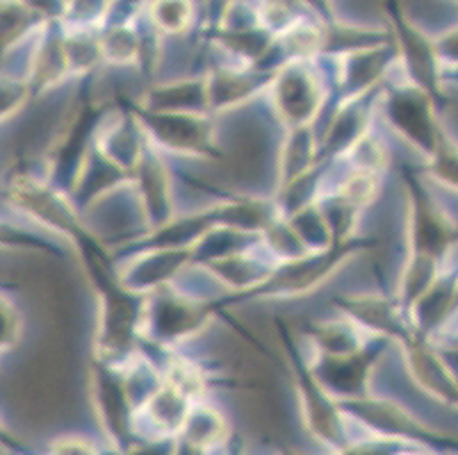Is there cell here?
<instances>
[{"instance_id":"6da1fadb","label":"cell","mask_w":458,"mask_h":455,"mask_svg":"<svg viewBox=\"0 0 458 455\" xmlns=\"http://www.w3.org/2000/svg\"><path fill=\"white\" fill-rule=\"evenodd\" d=\"M219 310H222L219 300L191 299L174 290L169 282L147 294V315H144L141 335H147L157 344H176L187 337H197Z\"/></svg>"},{"instance_id":"7a4b0ae2","label":"cell","mask_w":458,"mask_h":455,"mask_svg":"<svg viewBox=\"0 0 458 455\" xmlns=\"http://www.w3.org/2000/svg\"><path fill=\"white\" fill-rule=\"evenodd\" d=\"M287 350H290V362H293L294 381L299 387V399H301V412L306 428L312 433V437L328 446L331 451H347L352 444L347 431V412L343 410L340 400L319 383V378L312 371L310 362L303 360L294 350L290 333H281Z\"/></svg>"},{"instance_id":"3957f363","label":"cell","mask_w":458,"mask_h":455,"mask_svg":"<svg viewBox=\"0 0 458 455\" xmlns=\"http://www.w3.org/2000/svg\"><path fill=\"white\" fill-rule=\"evenodd\" d=\"M141 128L165 153L199 160H216L219 148L215 141V125L208 112H153L135 107Z\"/></svg>"},{"instance_id":"277c9868","label":"cell","mask_w":458,"mask_h":455,"mask_svg":"<svg viewBox=\"0 0 458 455\" xmlns=\"http://www.w3.org/2000/svg\"><path fill=\"white\" fill-rule=\"evenodd\" d=\"M378 110L383 112L386 123L397 132L402 139L418 148L420 153L431 160L440 148L443 132L436 121L431 98L424 87L413 80H403L402 85H393L386 94H381Z\"/></svg>"},{"instance_id":"5b68a950","label":"cell","mask_w":458,"mask_h":455,"mask_svg":"<svg viewBox=\"0 0 458 455\" xmlns=\"http://www.w3.org/2000/svg\"><path fill=\"white\" fill-rule=\"evenodd\" d=\"M267 91H272L276 114L287 128L312 125L327 103L322 75L312 60H290L283 64L274 73Z\"/></svg>"},{"instance_id":"8992f818","label":"cell","mask_w":458,"mask_h":455,"mask_svg":"<svg viewBox=\"0 0 458 455\" xmlns=\"http://www.w3.org/2000/svg\"><path fill=\"white\" fill-rule=\"evenodd\" d=\"M94 403L103 431L114 446H135V408L128 396L123 367L98 360L94 369Z\"/></svg>"},{"instance_id":"52a82bcc","label":"cell","mask_w":458,"mask_h":455,"mask_svg":"<svg viewBox=\"0 0 458 455\" xmlns=\"http://www.w3.org/2000/svg\"><path fill=\"white\" fill-rule=\"evenodd\" d=\"M403 181L408 182V253H424L445 260L454 244L452 225L413 175H403Z\"/></svg>"},{"instance_id":"ba28073f","label":"cell","mask_w":458,"mask_h":455,"mask_svg":"<svg viewBox=\"0 0 458 455\" xmlns=\"http://www.w3.org/2000/svg\"><path fill=\"white\" fill-rule=\"evenodd\" d=\"M335 306L374 337L394 340L399 344L415 337L413 321L402 308L397 296L388 299L378 294H347L335 299Z\"/></svg>"},{"instance_id":"9c48e42d","label":"cell","mask_w":458,"mask_h":455,"mask_svg":"<svg viewBox=\"0 0 458 455\" xmlns=\"http://www.w3.org/2000/svg\"><path fill=\"white\" fill-rule=\"evenodd\" d=\"M137 194H140L141 215L148 225V232L157 231L174 219L172 175L165 164L160 148L148 139L147 150L135 169Z\"/></svg>"},{"instance_id":"30bf717a","label":"cell","mask_w":458,"mask_h":455,"mask_svg":"<svg viewBox=\"0 0 458 455\" xmlns=\"http://www.w3.org/2000/svg\"><path fill=\"white\" fill-rule=\"evenodd\" d=\"M274 73L260 71L256 66H224L206 75L208 103L210 110L222 112L242 105L247 100L256 98L260 91H267L272 85Z\"/></svg>"},{"instance_id":"8fae6325","label":"cell","mask_w":458,"mask_h":455,"mask_svg":"<svg viewBox=\"0 0 458 455\" xmlns=\"http://www.w3.org/2000/svg\"><path fill=\"white\" fill-rule=\"evenodd\" d=\"M194 400L178 390L176 385L166 383L147 400V406L137 410L135 426L147 424L148 431L144 437L148 440H174L181 435L182 426H185L187 417H190Z\"/></svg>"},{"instance_id":"7c38bea8","label":"cell","mask_w":458,"mask_h":455,"mask_svg":"<svg viewBox=\"0 0 458 455\" xmlns=\"http://www.w3.org/2000/svg\"><path fill=\"white\" fill-rule=\"evenodd\" d=\"M402 349L408 371H411V375L418 381L422 390L449 400L458 399V381L454 378L452 369H449L440 353H436L431 346L420 341L418 335L402 341Z\"/></svg>"},{"instance_id":"4fadbf2b","label":"cell","mask_w":458,"mask_h":455,"mask_svg":"<svg viewBox=\"0 0 458 455\" xmlns=\"http://www.w3.org/2000/svg\"><path fill=\"white\" fill-rule=\"evenodd\" d=\"M308 340L315 346V353L331 358H347L368 349L377 337L369 335L363 325H358L352 316L343 319L315 321L308 325Z\"/></svg>"},{"instance_id":"5bb4252c","label":"cell","mask_w":458,"mask_h":455,"mask_svg":"<svg viewBox=\"0 0 458 455\" xmlns=\"http://www.w3.org/2000/svg\"><path fill=\"white\" fill-rule=\"evenodd\" d=\"M322 139L312 132V125H297L290 128V135L283 141L281 153H278V190H285L293 182H297L301 175L322 162L319 157Z\"/></svg>"},{"instance_id":"9a60e30c","label":"cell","mask_w":458,"mask_h":455,"mask_svg":"<svg viewBox=\"0 0 458 455\" xmlns=\"http://www.w3.org/2000/svg\"><path fill=\"white\" fill-rule=\"evenodd\" d=\"M141 107L153 112H210L206 75L153 85Z\"/></svg>"},{"instance_id":"2e32d148","label":"cell","mask_w":458,"mask_h":455,"mask_svg":"<svg viewBox=\"0 0 458 455\" xmlns=\"http://www.w3.org/2000/svg\"><path fill=\"white\" fill-rule=\"evenodd\" d=\"M228 440V421L216 408L208 406L206 400H197L191 406L190 417L182 426L181 435L176 442L187 446V451L194 453H206V451L219 449Z\"/></svg>"},{"instance_id":"e0dca14e","label":"cell","mask_w":458,"mask_h":455,"mask_svg":"<svg viewBox=\"0 0 458 455\" xmlns=\"http://www.w3.org/2000/svg\"><path fill=\"white\" fill-rule=\"evenodd\" d=\"M66 75H71V66L64 39L46 32L37 41V48L32 50L28 82L32 85V91H46L60 85V80H64Z\"/></svg>"},{"instance_id":"ac0fdd59","label":"cell","mask_w":458,"mask_h":455,"mask_svg":"<svg viewBox=\"0 0 458 455\" xmlns=\"http://www.w3.org/2000/svg\"><path fill=\"white\" fill-rule=\"evenodd\" d=\"M103 62L112 66H135L144 55V46L137 30L128 25H114L101 35Z\"/></svg>"},{"instance_id":"d6986e66","label":"cell","mask_w":458,"mask_h":455,"mask_svg":"<svg viewBox=\"0 0 458 455\" xmlns=\"http://www.w3.org/2000/svg\"><path fill=\"white\" fill-rule=\"evenodd\" d=\"M66 57H69L71 75H85L103 62L101 37H96L91 30H71L64 37Z\"/></svg>"},{"instance_id":"ffe728a7","label":"cell","mask_w":458,"mask_h":455,"mask_svg":"<svg viewBox=\"0 0 458 455\" xmlns=\"http://www.w3.org/2000/svg\"><path fill=\"white\" fill-rule=\"evenodd\" d=\"M383 187V173L381 171H368V169H353L349 166L347 175L337 182L335 190L343 198L352 200L358 207H369L374 200L378 198Z\"/></svg>"},{"instance_id":"44dd1931","label":"cell","mask_w":458,"mask_h":455,"mask_svg":"<svg viewBox=\"0 0 458 455\" xmlns=\"http://www.w3.org/2000/svg\"><path fill=\"white\" fill-rule=\"evenodd\" d=\"M194 14H197L194 0H153L151 5L153 28L169 37L190 30Z\"/></svg>"},{"instance_id":"7402d4cb","label":"cell","mask_w":458,"mask_h":455,"mask_svg":"<svg viewBox=\"0 0 458 455\" xmlns=\"http://www.w3.org/2000/svg\"><path fill=\"white\" fill-rule=\"evenodd\" d=\"M343 160H347L349 166H353V169L381 171V173H386V169L390 164V150L377 132L369 131L363 139L349 150Z\"/></svg>"},{"instance_id":"603a6c76","label":"cell","mask_w":458,"mask_h":455,"mask_svg":"<svg viewBox=\"0 0 458 455\" xmlns=\"http://www.w3.org/2000/svg\"><path fill=\"white\" fill-rule=\"evenodd\" d=\"M32 96V85L26 78L3 75V121H12L26 107Z\"/></svg>"},{"instance_id":"cb8c5ba5","label":"cell","mask_w":458,"mask_h":455,"mask_svg":"<svg viewBox=\"0 0 458 455\" xmlns=\"http://www.w3.org/2000/svg\"><path fill=\"white\" fill-rule=\"evenodd\" d=\"M21 333H23V319H21V310L12 299H3V350H12L21 341Z\"/></svg>"},{"instance_id":"d4e9b609","label":"cell","mask_w":458,"mask_h":455,"mask_svg":"<svg viewBox=\"0 0 458 455\" xmlns=\"http://www.w3.org/2000/svg\"><path fill=\"white\" fill-rule=\"evenodd\" d=\"M51 453H71V455L98 453V446L82 435H62L51 442Z\"/></svg>"}]
</instances>
